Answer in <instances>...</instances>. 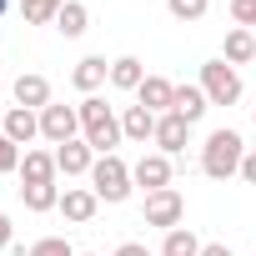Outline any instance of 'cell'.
<instances>
[{"instance_id": "cell-1", "label": "cell", "mask_w": 256, "mask_h": 256, "mask_svg": "<svg viewBox=\"0 0 256 256\" xmlns=\"http://www.w3.org/2000/svg\"><path fill=\"white\" fill-rule=\"evenodd\" d=\"M246 136L241 131H231V126H216V131L206 136V146H201V171L211 176V181H231V176H241V161H246Z\"/></svg>"}, {"instance_id": "cell-2", "label": "cell", "mask_w": 256, "mask_h": 256, "mask_svg": "<svg viewBox=\"0 0 256 256\" xmlns=\"http://www.w3.org/2000/svg\"><path fill=\"white\" fill-rule=\"evenodd\" d=\"M76 110H80V141H86L96 156H110V151L126 141V136H120V116H116L100 96H86Z\"/></svg>"}, {"instance_id": "cell-3", "label": "cell", "mask_w": 256, "mask_h": 256, "mask_svg": "<svg viewBox=\"0 0 256 256\" xmlns=\"http://www.w3.org/2000/svg\"><path fill=\"white\" fill-rule=\"evenodd\" d=\"M86 181H90V191H96L106 206H120L126 196L136 191V181H131V166H126L116 151H110V156H96V166H90V176H86Z\"/></svg>"}, {"instance_id": "cell-4", "label": "cell", "mask_w": 256, "mask_h": 256, "mask_svg": "<svg viewBox=\"0 0 256 256\" xmlns=\"http://www.w3.org/2000/svg\"><path fill=\"white\" fill-rule=\"evenodd\" d=\"M196 86L206 90V100H211V106H236V100H241V70H236V66H226L221 56L201 66V80H196Z\"/></svg>"}, {"instance_id": "cell-5", "label": "cell", "mask_w": 256, "mask_h": 256, "mask_svg": "<svg viewBox=\"0 0 256 256\" xmlns=\"http://www.w3.org/2000/svg\"><path fill=\"white\" fill-rule=\"evenodd\" d=\"M141 216H146V226L176 231V226L186 221V196H181L176 186H166V191H151V196H146V206H141Z\"/></svg>"}, {"instance_id": "cell-6", "label": "cell", "mask_w": 256, "mask_h": 256, "mask_svg": "<svg viewBox=\"0 0 256 256\" xmlns=\"http://www.w3.org/2000/svg\"><path fill=\"white\" fill-rule=\"evenodd\" d=\"M40 136L50 141V146H66V141H80V110L76 106H46L40 110Z\"/></svg>"}, {"instance_id": "cell-7", "label": "cell", "mask_w": 256, "mask_h": 256, "mask_svg": "<svg viewBox=\"0 0 256 256\" xmlns=\"http://www.w3.org/2000/svg\"><path fill=\"white\" fill-rule=\"evenodd\" d=\"M186 146H191V120H181L176 110L156 116V151L161 156H181Z\"/></svg>"}, {"instance_id": "cell-8", "label": "cell", "mask_w": 256, "mask_h": 256, "mask_svg": "<svg viewBox=\"0 0 256 256\" xmlns=\"http://www.w3.org/2000/svg\"><path fill=\"white\" fill-rule=\"evenodd\" d=\"M131 181H136V186H146V196H151V191H166V186H171V156L146 151V156L131 166Z\"/></svg>"}, {"instance_id": "cell-9", "label": "cell", "mask_w": 256, "mask_h": 256, "mask_svg": "<svg viewBox=\"0 0 256 256\" xmlns=\"http://www.w3.org/2000/svg\"><path fill=\"white\" fill-rule=\"evenodd\" d=\"M10 96H16V106H26V110H46V106H50V80H46L40 70H26V76H16Z\"/></svg>"}, {"instance_id": "cell-10", "label": "cell", "mask_w": 256, "mask_h": 256, "mask_svg": "<svg viewBox=\"0 0 256 256\" xmlns=\"http://www.w3.org/2000/svg\"><path fill=\"white\" fill-rule=\"evenodd\" d=\"M96 211H100V196H96L90 186H66V191H60V216H66V221L86 226Z\"/></svg>"}, {"instance_id": "cell-11", "label": "cell", "mask_w": 256, "mask_h": 256, "mask_svg": "<svg viewBox=\"0 0 256 256\" xmlns=\"http://www.w3.org/2000/svg\"><path fill=\"white\" fill-rule=\"evenodd\" d=\"M0 131H6L16 146H30L36 136H40V110H26V106H10L6 110V120H0Z\"/></svg>"}, {"instance_id": "cell-12", "label": "cell", "mask_w": 256, "mask_h": 256, "mask_svg": "<svg viewBox=\"0 0 256 256\" xmlns=\"http://www.w3.org/2000/svg\"><path fill=\"white\" fill-rule=\"evenodd\" d=\"M90 166H96V151L86 146V141H66V146H56V171L70 181V176H90Z\"/></svg>"}, {"instance_id": "cell-13", "label": "cell", "mask_w": 256, "mask_h": 256, "mask_svg": "<svg viewBox=\"0 0 256 256\" xmlns=\"http://www.w3.org/2000/svg\"><path fill=\"white\" fill-rule=\"evenodd\" d=\"M221 60H226V66H251V60H256V30L231 26L226 40H221Z\"/></svg>"}, {"instance_id": "cell-14", "label": "cell", "mask_w": 256, "mask_h": 256, "mask_svg": "<svg viewBox=\"0 0 256 256\" xmlns=\"http://www.w3.org/2000/svg\"><path fill=\"white\" fill-rule=\"evenodd\" d=\"M171 100H176V86H171L166 76H146V80H141V90H136V106H146L151 116H166V110H171Z\"/></svg>"}, {"instance_id": "cell-15", "label": "cell", "mask_w": 256, "mask_h": 256, "mask_svg": "<svg viewBox=\"0 0 256 256\" xmlns=\"http://www.w3.org/2000/svg\"><path fill=\"white\" fill-rule=\"evenodd\" d=\"M20 186H46V181H56L60 171H56V151H26L20 156Z\"/></svg>"}, {"instance_id": "cell-16", "label": "cell", "mask_w": 256, "mask_h": 256, "mask_svg": "<svg viewBox=\"0 0 256 256\" xmlns=\"http://www.w3.org/2000/svg\"><path fill=\"white\" fill-rule=\"evenodd\" d=\"M120 136L136 141V146L156 141V116H151L146 106H126V110H120Z\"/></svg>"}, {"instance_id": "cell-17", "label": "cell", "mask_w": 256, "mask_h": 256, "mask_svg": "<svg viewBox=\"0 0 256 256\" xmlns=\"http://www.w3.org/2000/svg\"><path fill=\"white\" fill-rule=\"evenodd\" d=\"M106 80H110L106 56H86V60H76V70H70V86H76V90H86V96H96Z\"/></svg>"}, {"instance_id": "cell-18", "label": "cell", "mask_w": 256, "mask_h": 256, "mask_svg": "<svg viewBox=\"0 0 256 256\" xmlns=\"http://www.w3.org/2000/svg\"><path fill=\"white\" fill-rule=\"evenodd\" d=\"M171 110H176L181 120H191V126H196V120L211 110V100H206V90H201V86H176V100H171Z\"/></svg>"}, {"instance_id": "cell-19", "label": "cell", "mask_w": 256, "mask_h": 256, "mask_svg": "<svg viewBox=\"0 0 256 256\" xmlns=\"http://www.w3.org/2000/svg\"><path fill=\"white\" fill-rule=\"evenodd\" d=\"M56 30H60L66 40H80V36L90 30V10L80 6V0H66V6H60V16H56Z\"/></svg>"}, {"instance_id": "cell-20", "label": "cell", "mask_w": 256, "mask_h": 256, "mask_svg": "<svg viewBox=\"0 0 256 256\" xmlns=\"http://www.w3.org/2000/svg\"><path fill=\"white\" fill-rule=\"evenodd\" d=\"M141 80H146V66L136 60V56H120V60H110V86L116 90H141Z\"/></svg>"}, {"instance_id": "cell-21", "label": "cell", "mask_w": 256, "mask_h": 256, "mask_svg": "<svg viewBox=\"0 0 256 256\" xmlns=\"http://www.w3.org/2000/svg\"><path fill=\"white\" fill-rule=\"evenodd\" d=\"M20 201H26V211H60V186L56 181H46V186H20Z\"/></svg>"}, {"instance_id": "cell-22", "label": "cell", "mask_w": 256, "mask_h": 256, "mask_svg": "<svg viewBox=\"0 0 256 256\" xmlns=\"http://www.w3.org/2000/svg\"><path fill=\"white\" fill-rule=\"evenodd\" d=\"M201 236L191 231V226H176V231H166V241H161V256H201Z\"/></svg>"}, {"instance_id": "cell-23", "label": "cell", "mask_w": 256, "mask_h": 256, "mask_svg": "<svg viewBox=\"0 0 256 256\" xmlns=\"http://www.w3.org/2000/svg\"><path fill=\"white\" fill-rule=\"evenodd\" d=\"M60 6H66V0H20V20L26 26H56Z\"/></svg>"}, {"instance_id": "cell-24", "label": "cell", "mask_w": 256, "mask_h": 256, "mask_svg": "<svg viewBox=\"0 0 256 256\" xmlns=\"http://www.w3.org/2000/svg\"><path fill=\"white\" fill-rule=\"evenodd\" d=\"M26 256H80L66 236H40V241H30L26 246Z\"/></svg>"}, {"instance_id": "cell-25", "label": "cell", "mask_w": 256, "mask_h": 256, "mask_svg": "<svg viewBox=\"0 0 256 256\" xmlns=\"http://www.w3.org/2000/svg\"><path fill=\"white\" fill-rule=\"evenodd\" d=\"M166 10H171L176 20H201V16L211 10V0H166Z\"/></svg>"}, {"instance_id": "cell-26", "label": "cell", "mask_w": 256, "mask_h": 256, "mask_svg": "<svg viewBox=\"0 0 256 256\" xmlns=\"http://www.w3.org/2000/svg\"><path fill=\"white\" fill-rule=\"evenodd\" d=\"M20 156H26V151H20V146H16V141L6 136V131H0V176H10V171H20Z\"/></svg>"}, {"instance_id": "cell-27", "label": "cell", "mask_w": 256, "mask_h": 256, "mask_svg": "<svg viewBox=\"0 0 256 256\" xmlns=\"http://www.w3.org/2000/svg\"><path fill=\"white\" fill-rule=\"evenodd\" d=\"M231 20L246 26V30H256V0H231Z\"/></svg>"}, {"instance_id": "cell-28", "label": "cell", "mask_w": 256, "mask_h": 256, "mask_svg": "<svg viewBox=\"0 0 256 256\" xmlns=\"http://www.w3.org/2000/svg\"><path fill=\"white\" fill-rule=\"evenodd\" d=\"M241 181H246V186H256V146H251V151H246V161H241Z\"/></svg>"}, {"instance_id": "cell-29", "label": "cell", "mask_w": 256, "mask_h": 256, "mask_svg": "<svg viewBox=\"0 0 256 256\" xmlns=\"http://www.w3.org/2000/svg\"><path fill=\"white\" fill-rule=\"evenodd\" d=\"M116 256H151V251H146L141 241H120V246H116Z\"/></svg>"}, {"instance_id": "cell-30", "label": "cell", "mask_w": 256, "mask_h": 256, "mask_svg": "<svg viewBox=\"0 0 256 256\" xmlns=\"http://www.w3.org/2000/svg\"><path fill=\"white\" fill-rule=\"evenodd\" d=\"M10 241H16V231H10V216H6V211H0V251H6Z\"/></svg>"}, {"instance_id": "cell-31", "label": "cell", "mask_w": 256, "mask_h": 256, "mask_svg": "<svg viewBox=\"0 0 256 256\" xmlns=\"http://www.w3.org/2000/svg\"><path fill=\"white\" fill-rule=\"evenodd\" d=\"M201 256H231V246H226V241H206V246H201Z\"/></svg>"}, {"instance_id": "cell-32", "label": "cell", "mask_w": 256, "mask_h": 256, "mask_svg": "<svg viewBox=\"0 0 256 256\" xmlns=\"http://www.w3.org/2000/svg\"><path fill=\"white\" fill-rule=\"evenodd\" d=\"M6 10H10V0H0V16H6Z\"/></svg>"}, {"instance_id": "cell-33", "label": "cell", "mask_w": 256, "mask_h": 256, "mask_svg": "<svg viewBox=\"0 0 256 256\" xmlns=\"http://www.w3.org/2000/svg\"><path fill=\"white\" fill-rule=\"evenodd\" d=\"M80 256H96V251H80Z\"/></svg>"}, {"instance_id": "cell-34", "label": "cell", "mask_w": 256, "mask_h": 256, "mask_svg": "<svg viewBox=\"0 0 256 256\" xmlns=\"http://www.w3.org/2000/svg\"><path fill=\"white\" fill-rule=\"evenodd\" d=\"M251 120H256V110H251Z\"/></svg>"}]
</instances>
